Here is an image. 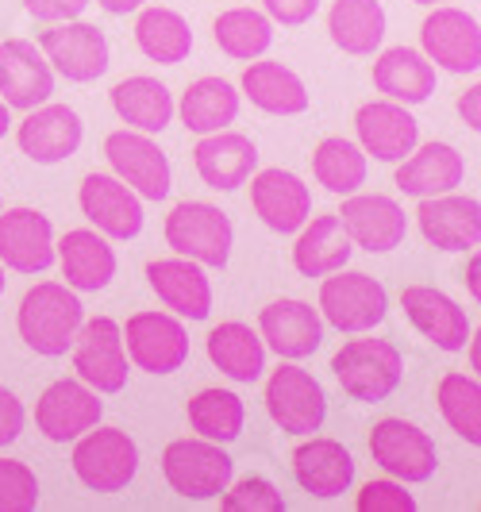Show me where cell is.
I'll list each match as a JSON object with an SVG mask.
<instances>
[{"instance_id":"6da1fadb","label":"cell","mask_w":481,"mask_h":512,"mask_svg":"<svg viewBox=\"0 0 481 512\" xmlns=\"http://www.w3.org/2000/svg\"><path fill=\"white\" fill-rule=\"evenodd\" d=\"M81 320H85V308L77 301V293L58 282H39L35 289H27L20 312H16L20 339L35 355H47V359H58L70 351Z\"/></svg>"},{"instance_id":"7a4b0ae2","label":"cell","mask_w":481,"mask_h":512,"mask_svg":"<svg viewBox=\"0 0 481 512\" xmlns=\"http://www.w3.org/2000/svg\"><path fill=\"white\" fill-rule=\"evenodd\" d=\"M331 370H335V378H339L347 397L378 405L401 385L405 359L389 339H351V343H343L335 351Z\"/></svg>"},{"instance_id":"3957f363","label":"cell","mask_w":481,"mask_h":512,"mask_svg":"<svg viewBox=\"0 0 481 512\" xmlns=\"http://www.w3.org/2000/svg\"><path fill=\"white\" fill-rule=\"evenodd\" d=\"M162 474L170 489L185 501H212L228 489L235 462L212 439H174L162 451Z\"/></svg>"},{"instance_id":"277c9868","label":"cell","mask_w":481,"mask_h":512,"mask_svg":"<svg viewBox=\"0 0 481 512\" xmlns=\"http://www.w3.org/2000/svg\"><path fill=\"white\" fill-rule=\"evenodd\" d=\"M139 470V447L124 428H89L77 436L74 474L93 493H120Z\"/></svg>"},{"instance_id":"5b68a950","label":"cell","mask_w":481,"mask_h":512,"mask_svg":"<svg viewBox=\"0 0 481 512\" xmlns=\"http://www.w3.org/2000/svg\"><path fill=\"white\" fill-rule=\"evenodd\" d=\"M166 243L178 251L181 258H193L201 266H228L231 243H235V228H231L228 212H220L208 201H181L170 216H166Z\"/></svg>"},{"instance_id":"8992f818","label":"cell","mask_w":481,"mask_h":512,"mask_svg":"<svg viewBox=\"0 0 481 512\" xmlns=\"http://www.w3.org/2000/svg\"><path fill=\"white\" fill-rule=\"evenodd\" d=\"M320 312L331 328L339 332H370L378 328L389 312V297H385V285L362 270H335L324 274L320 285Z\"/></svg>"},{"instance_id":"52a82bcc","label":"cell","mask_w":481,"mask_h":512,"mask_svg":"<svg viewBox=\"0 0 481 512\" xmlns=\"http://www.w3.org/2000/svg\"><path fill=\"white\" fill-rule=\"evenodd\" d=\"M266 412L285 436H312L328 416L324 385L301 366L281 362L266 382Z\"/></svg>"},{"instance_id":"ba28073f","label":"cell","mask_w":481,"mask_h":512,"mask_svg":"<svg viewBox=\"0 0 481 512\" xmlns=\"http://www.w3.org/2000/svg\"><path fill=\"white\" fill-rule=\"evenodd\" d=\"M370 455L381 470L405 486H416V482H428L431 474L439 470V451H435V439L408 424V420H397V416H385L374 424L370 432Z\"/></svg>"},{"instance_id":"9c48e42d","label":"cell","mask_w":481,"mask_h":512,"mask_svg":"<svg viewBox=\"0 0 481 512\" xmlns=\"http://www.w3.org/2000/svg\"><path fill=\"white\" fill-rule=\"evenodd\" d=\"M120 335H124V351L127 359L135 362V370L174 374L189 362V332H185V324L178 316L135 312V316H127Z\"/></svg>"},{"instance_id":"30bf717a","label":"cell","mask_w":481,"mask_h":512,"mask_svg":"<svg viewBox=\"0 0 481 512\" xmlns=\"http://www.w3.org/2000/svg\"><path fill=\"white\" fill-rule=\"evenodd\" d=\"M70 351H74L77 378L89 385V389H97V393H120L127 385L124 335H120V324L112 316L81 320Z\"/></svg>"},{"instance_id":"8fae6325","label":"cell","mask_w":481,"mask_h":512,"mask_svg":"<svg viewBox=\"0 0 481 512\" xmlns=\"http://www.w3.org/2000/svg\"><path fill=\"white\" fill-rule=\"evenodd\" d=\"M420 43L428 62L451 70V74H478L481 70V27L470 12L435 4L420 27Z\"/></svg>"},{"instance_id":"7c38bea8","label":"cell","mask_w":481,"mask_h":512,"mask_svg":"<svg viewBox=\"0 0 481 512\" xmlns=\"http://www.w3.org/2000/svg\"><path fill=\"white\" fill-rule=\"evenodd\" d=\"M104 154H108L116 178L131 185L139 197L162 201L170 193V158L158 151V143H154L151 135L131 128L112 131L104 139Z\"/></svg>"},{"instance_id":"4fadbf2b","label":"cell","mask_w":481,"mask_h":512,"mask_svg":"<svg viewBox=\"0 0 481 512\" xmlns=\"http://www.w3.org/2000/svg\"><path fill=\"white\" fill-rule=\"evenodd\" d=\"M101 416L104 401L97 397V389L62 378V382H51L43 389V397L35 405V428L51 443H74L81 432L101 424Z\"/></svg>"},{"instance_id":"5bb4252c","label":"cell","mask_w":481,"mask_h":512,"mask_svg":"<svg viewBox=\"0 0 481 512\" xmlns=\"http://www.w3.org/2000/svg\"><path fill=\"white\" fill-rule=\"evenodd\" d=\"M85 220L108 239H135L143 231V197L112 174H89L77 189Z\"/></svg>"},{"instance_id":"9a60e30c","label":"cell","mask_w":481,"mask_h":512,"mask_svg":"<svg viewBox=\"0 0 481 512\" xmlns=\"http://www.w3.org/2000/svg\"><path fill=\"white\" fill-rule=\"evenodd\" d=\"M335 216H339L343 231L351 235V243L370 255H385V251L401 247L408 235L405 208L381 193H347L343 212H335Z\"/></svg>"},{"instance_id":"2e32d148","label":"cell","mask_w":481,"mask_h":512,"mask_svg":"<svg viewBox=\"0 0 481 512\" xmlns=\"http://www.w3.org/2000/svg\"><path fill=\"white\" fill-rule=\"evenodd\" d=\"M416 224H420V235L435 251H474L481 243L478 197H462L455 189L435 193V197H420Z\"/></svg>"},{"instance_id":"e0dca14e","label":"cell","mask_w":481,"mask_h":512,"mask_svg":"<svg viewBox=\"0 0 481 512\" xmlns=\"http://www.w3.org/2000/svg\"><path fill=\"white\" fill-rule=\"evenodd\" d=\"M43 58L51 62V70L66 77V81H97L108 70V39L101 27L81 24V20H62V27L43 31L39 43Z\"/></svg>"},{"instance_id":"ac0fdd59","label":"cell","mask_w":481,"mask_h":512,"mask_svg":"<svg viewBox=\"0 0 481 512\" xmlns=\"http://www.w3.org/2000/svg\"><path fill=\"white\" fill-rule=\"evenodd\" d=\"M54 93V70L43 51L27 39H4L0 43V101L8 108L31 112L47 104Z\"/></svg>"},{"instance_id":"d6986e66","label":"cell","mask_w":481,"mask_h":512,"mask_svg":"<svg viewBox=\"0 0 481 512\" xmlns=\"http://www.w3.org/2000/svg\"><path fill=\"white\" fill-rule=\"evenodd\" d=\"M54 262L51 216L39 208H8L0 212V266L16 274H43Z\"/></svg>"},{"instance_id":"ffe728a7","label":"cell","mask_w":481,"mask_h":512,"mask_svg":"<svg viewBox=\"0 0 481 512\" xmlns=\"http://www.w3.org/2000/svg\"><path fill=\"white\" fill-rule=\"evenodd\" d=\"M401 308L412 320V328L431 339L439 351H466V339L474 332L466 308H458L443 289L435 285H405L401 289Z\"/></svg>"},{"instance_id":"44dd1931","label":"cell","mask_w":481,"mask_h":512,"mask_svg":"<svg viewBox=\"0 0 481 512\" xmlns=\"http://www.w3.org/2000/svg\"><path fill=\"white\" fill-rule=\"evenodd\" d=\"M16 139L31 162L54 166V162H66L70 154H77L81 139H85V124L70 104H39L27 112Z\"/></svg>"},{"instance_id":"7402d4cb","label":"cell","mask_w":481,"mask_h":512,"mask_svg":"<svg viewBox=\"0 0 481 512\" xmlns=\"http://www.w3.org/2000/svg\"><path fill=\"white\" fill-rule=\"evenodd\" d=\"M355 131L362 154H374L378 162H401L420 143V124L397 101H370L355 112Z\"/></svg>"},{"instance_id":"603a6c76","label":"cell","mask_w":481,"mask_h":512,"mask_svg":"<svg viewBox=\"0 0 481 512\" xmlns=\"http://www.w3.org/2000/svg\"><path fill=\"white\" fill-rule=\"evenodd\" d=\"M258 332H262V339L278 351L281 359L297 362L308 359L312 351H320L324 320H320V312L308 301L281 297V301H274V305H266L258 312Z\"/></svg>"},{"instance_id":"cb8c5ba5","label":"cell","mask_w":481,"mask_h":512,"mask_svg":"<svg viewBox=\"0 0 481 512\" xmlns=\"http://www.w3.org/2000/svg\"><path fill=\"white\" fill-rule=\"evenodd\" d=\"M251 208L254 216L278 235L301 231V224L312 216V193L297 174L289 170H262L251 181Z\"/></svg>"},{"instance_id":"d4e9b609","label":"cell","mask_w":481,"mask_h":512,"mask_svg":"<svg viewBox=\"0 0 481 512\" xmlns=\"http://www.w3.org/2000/svg\"><path fill=\"white\" fill-rule=\"evenodd\" d=\"M193 166L208 189L231 193L251 181L258 166V147L239 131H212V135H201V143L193 147Z\"/></svg>"},{"instance_id":"484cf974","label":"cell","mask_w":481,"mask_h":512,"mask_svg":"<svg viewBox=\"0 0 481 512\" xmlns=\"http://www.w3.org/2000/svg\"><path fill=\"white\" fill-rule=\"evenodd\" d=\"M293 478L304 493L331 501L343 497L355 482V459L339 439L312 436L293 451Z\"/></svg>"},{"instance_id":"4316f807","label":"cell","mask_w":481,"mask_h":512,"mask_svg":"<svg viewBox=\"0 0 481 512\" xmlns=\"http://www.w3.org/2000/svg\"><path fill=\"white\" fill-rule=\"evenodd\" d=\"M151 289L166 308H174L185 320H208L212 312V282L201 262L193 258H158L147 266Z\"/></svg>"},{"instance_id":"83f0119b","label":"cell","mask_w":481,"mask_h":512,"mask_svg":"<svg viewBox=\"0 0 481 512\" xmlns=\"http://www.w3.org/2000/svg\"><path fill=\"white\" fill-rule=\"evenodd\" d=\"M466 178V158L451 143H416L397 166V189L408 197H435V193H451Z\"/></svg>"},{"instance_id":"f1b7e54d","label":"cell","mask_w":481,"mask_h":512,"mask_svg":"<svg viewBox=\"0 0 481 512\" xmlns=\"http://www.w3.org/2000/svg\"><path fill=\"white\" fill-rule=\"evenodd\" d=\"M54 255L62 262V278L74 293H97L116 278V251L108 247L101 231H66L62 243L54 247Z\"/></svg>"},{"instance_id":"f546056e","label":"cell","mask_w":481,"mask_h":512,"mask_svg":"<svg viewBox=\"0 0 481 512\" xmlns=\"http://www.w3.org/2000/svg\"><path fill=\"white\" fill-rule=\"evenodd\" d=\"M355 255V243L351 235L343 231L339 216L328 212V216H308L301 224V235L293 243V266L304 278H324V274H335L343 270Z\"/></svg>"},{"instance_id":"4dcf8cb0","label":"cell","mask_w":481,"mask_h":512,"mask_svg":"<svg viewBox=\"0 0 481 512\" xmlns=\"http://www.w3.org/2000/svg\"><path fill=\"white\" fill-rule=\"evenodd\" d=\"M112 108H116V116L131 131L158 135V131L170 128V120H174V93L158 77L135 74V77H124L112 89Z\"/></svg>"},{"instance_id":"1f68e13d","label":"cell","mask_w":481,"mask_h":512,"mask_svg":"<svg viewBox=\"0 0 481 512\" xmlns=\"http://www.w3.org/2000/svg\"><path fill=\"white\" fill-rule=\"evenodd\" d=\"M374 89L397 104H424L435 93V66L416 47H389L374 62Z\"/></svg>"},{"instance_id":"d6a6232c","label":"cell","mask_w":481,"mask_h":512,"mask_svg":"<svg viewBox=\"0 0 481 512\" xmlns=\"http://www.w3.org/2000/svg\"><path fill=\"white\" fill-rule=\"evenodd\" d=\"M208 359L220 374H228L231 382L251 385L262 378L266 370V347H262V335L251 332V324H239V320H228L220 328L208 332Z\"/></svg>"},{"instance_id":"836d02e7","label":"cell","mask_w":481,"mask_h":512,"mask_svg":"<svg viewBox=\"0 0 481 512\" xmlns=\"http://www.w3.org/2000/svg\"><path fill=\"white\" fill-rule=\"evenodd\" d=\"M135 43L158 66H178L193 51V27L174 8H162V4L147 8L143 4L139 20H135Z\"/></svg>"},{"instance_id":"e575fe53","label":"cell","mask_w":481,"mask_h":512,"mask_svg":"<svg viewBox=\"0 0 481 512\" xmlns=\"http://www.w3.org/2000/svg\"><path fill=\"white\" fill-rule=\"evenodd\" d=\"M243 93L251 97L254 108H262L270 116H301L308 108L304 81L281 62H251L243 70Z\"/></svg>"},{"instance_id":"d590c367","label":"cell","mask_w":481,"mask_h":512,"mask_svg":"<svg viewBox=\"0 0 481 512\" xmlns=\"http://www.w3.org/2000/svg\"><path fill=\"white\" fill-rule=\"evenodd\" d=\"M328 31L343 54H374L385 39V8L381 0H335Z\"/></svg>"},{"instance_id":"8d00e7d4","label":"cell","mask_w":481,"mask_h":512,"mask_svg":"<svg viewBox=\"0 0 481 512\" xmlns=\"http://www.w3.org/2000/svg\"><path fill=\"white\" fill-rule=\"evenodd\" d=\"M181 124L193 131V135H212V131H224L228 124H235L239 116V93L235 85L224 77H201L185 89L181 97Z\"/></svg>"},{"instance_id":"74e56055","label":"cell","mask_w":481,"mask_h":512,"mask_svg":"<svg viewBox=\"0 0 481 512\" xmlns=\"http://www.w3.org/2000/svg\"><path fill=\"white\" fill-rule=\"evenodd\" d=\"M212 35H216V47L228 58L251 62V58H262V54L270 51L274 20L266 12H254V8H228V12L216 16Z\"/></svg>"},{"instance_id":"f35d334b","label":"cell","mask_w":481,"mask_h":512,"mask_svg":"<svg viewBox=\"0 0 481 512\" xmlns=\"http://www.w3.org/2000/svg\"><path fill=\"white\" fill-rule=\"evenodd\" d=\"M312 174L316 181L335 193V197H347V193H358L366 185V154L358 143L343 139V135H331L324 139L316 154H312Z\"/></svg>"},{"instance_id":"ab89813d","label":"cell","mask_w":481,"mask_h":512,"mask_svg":"<svg viewBox=\"0 0 481 512\" xmlns=\"http://www.w3.org/2000/svg\"><path fill=\"white\" fill-rule=\"evenodd\" d=\"M243 420H247V409H243L239 393H231V389H201L189 401V428L201 439H212V443L239 439Z\"/></svg>"},{"instance_id":"60d3db41","label":"cell","mask_w":481,"mask_h":512,"mask_svg":"<svg viewBox=\"0 0 481 512\" xmlns=\"http://www.w3.org/2000/svg\"><path fill=\"white\" fill-rule=\"evenodd\" d=\"M435 401H439V412L443 420L451 424V432L466 439V443H481V385L478 378L470 374H443L439 378V389H435Z\"/></svg>"},{"instance_id":"b9f144b4","label":"cell","mask_w":481,"mask_h":512,"mask_svg":"<svg viewBox=\"0 0 481 512\" xmlns=\"http://www.w3.org/2000/svg\"><path fill=\"white\" fill-rule=\"evenodd\" d=\"M224 512H285V497L278 493V486L270 478H239L235 486L228 482L224 497H220Z\"/></svg>"},{"instance_id":"7bdbcfd3","label":"cell","mask_w":481,"mask_h":512,"mask_svg":"<svg viewBox=\"0 0 481 512\" xmlns=\"http://www.w3.org/2000/svg\"><path fill=\"white\" fill-rule=\"evenodd\" d=\"M39 505L35 470L20 459H0V512H31Z\"/></svg>"},{"instance_id":"ee69618b","label":"cell","mask_w":481,"mask_h":512,"mask_svg":"<svg viewBox=\"0 0 481 512\" xmlns=\"http://www.w3.org/2000/svg\"><path fill=\"white\" fill-rule=\"evenodd\" d=\"M355 509L358 512H416V497L405 489V482H366L358 489L355 497Z\"/></svg>"},{"instance_id":"f6af8a7d","label":"cell","mask_w":481,"mask_h":512,"mask_svg":"<svg viewBox=\"0 0 481 512\" xmlns=\"http://www.w3.org/2000/svg\"><path fill=\"white\" fill-rule=\"evenodd\" d=\"M24 424H27L24 401H20L12 389H4V385H0V447L16 443L20 432H24Z\"/></svg>"},{"instance_id":"bcb514c9","label":"cell","mask_w":481,"mask_h":512,"mask_svg":"<svg viewBox=\"0 0 481 512\" xmlns=\"http://www.w3.org/2000/svg\"><path fill=\"white\" fill-rule=\"evenodd\" d=\"M262 8H266V16L278 20V24L301 27L320 12V0H262Z\"/></svg>"},{"instance_id":"7dc6e473","label":"cell","mask_w":481,"mask_h":512,"mask_svg":"<svg viewBox=\"0 0 481 512\" xmlns=\"http://www.w3.org/2000/svg\"><path fill=\"white\" fill-rule=\"evenodd\" d=\"M89 0H24V8L43 20V24H62V20H77L85 12Z\"/></svg>"},{"instance_id":"c3c4849f","label":"cell","mask_w":481,"mask_h":512,"mask_svg":"<svg viewBox=\"0 0 481 512\" xmlns=\"http://www.w3.org/2000/svg\"><path fill=\"white\" fill-rule=\"evenodd\" d=\"M458 116L466 120L470 131H481V85H470V89L458 97Z\"/></svg>"},{"instance_id":"681fc988","label":"cell","mask_w":481,"mask_h":512,"mask_svg":"<svg viewBox=\"0 0 481 512\" xmlns=\"http://www.w3.org/2000/svg\"><path fill=\"white\" fill-rule=\"evenodd\" d=\"M104 12H112V16H127V12H139L147 0H97Z\"/></svg>"},{"instance_id":"f907efd6","label":"cell","mask_w":481,"mask_h":512,"mask_svg":"<svg viewBox=\"0 0 481 512\" xmlns=\"http://www.w3.org/2000/svg\"><path fill=\"white\" fill-rule=\"evenodd\" d=\"M466 285H470V297L481 301V258L470 255V266H466Z\"/></svg>"},{"instance_id":"816d5d0a","label":"cell","mask_w":481,"mask_h":512,"mask_svg":"<svg viewBox=\"0 0 481 512\" xmlns=\"http://www.w3.org/2000/svg\"><path fill=\"white\" fill-rule=\"evenodd\" d=\"M8 128H12V116H8V104L0 101V139L8 135Z\"/></svg>"},{"instance_id":"f5cc1de1","label":"cell","mask_w":481,"mask_h":512,"mask_svg":"<svg viewBox=\"0 0 481 512\" xmlns=\"http://www.w3.org/2000/svg\"><path fill=\"white\" fill-rule=\"evenodd\" d=\"M412 4H424V8H435V4H447V0H412Z\"/></svg>"},{"instance_id":"db71d44e","label":"cell","mask_w":481,"mask_h":512,"mask_svg":"<svg viewBox=\"0 0 481 512\" xmlns=\"http://www.w3.org/2000/svg\"><path fill=\"white\" fill-rule=\"evenodd\" d=\"M0 297H4V266H0Z\"/></svg>"}]
</instances>
